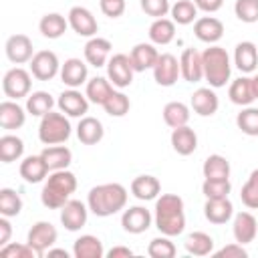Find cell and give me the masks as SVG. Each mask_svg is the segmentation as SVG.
<instances>
[{
	"label": "cell",
	"mask_w": 258,
	"mask_h": 258,
	"mask_svg": "<svg viewBox=\"0 0 258 258\" xmlns=\"http://www.w3.org/2000/svg\"><path fill=\"white\" fill-rule=\"evenodd\" d=\"M155 228L173 238L179 236L185 228V208L183 200L177 194H161L155 200V214H153Z\"/></svg>",
	"instance_id": "6da1fadb"
},
{
	"label": "cell",
	"mask_w": 258,
	"mask_h": 258,
	"mask_svg": "<svg viewBox=\"0 0 258 258\" xmlns=\"http://www.w3.org/2000/svg\"><path fill=\"white\" fill-rule=\"evenodd\" d=\"M127 187L111 181V183H101L89 189L87 194V206L97 218H109L127 206Z\"/></svg>",
	"instance_id": "7a4b0ae2"
},
{
	"label": "cell",
	"mask_w": 258,
	"mask_h": 258,
	"mask_svg": "<svg viewBox=\"0 0 258 258\" xmlns=\"http://www.w3.org/2000/svg\"><path fill=\"white\" fill-rule=\"evenodd\" d=\"M75 189H77V175L73 171H69V169L50 171L42 185L40 202L48 210H60L71 200Z\"/></svg>",
	"instance_id": "3957f363"
},
{
	"label": "cell",
	"mask_w": 258,
	"mask_h": 258,
	"mask_svg": "<svg viewBox=\"0 0 258 258\" xmlns=\"http://www.w3.org/2000/svg\"><path fill=\"white\" fill-rule=\"evenodd\" d=\"M202 60H204V79L210 83V87L212 89L226 87L232 75V62L226 48L218 44H210V48L202 52Z\"/></svg>",
	"instance_id": "277c9868"
},
{
	"label": "cell",
	"mask_w": 258,
	"mask_h": 258,
	"mask_svg": "<svg viewBox=\"0 0 258 258\" xmlns=\"http://www.w3.org/2000/svg\"><path fill=\"white\" fill-rule=\"evenodd\" d=\"M71 121L64 113H46L38 123V139L44 145H60L71 137Z\"/></svg>",
	"instance_id": "5b68a950"
},
{
	"label": "cell",
	"mask_w": 258,
	"mask_h": 258,
	"mask_svg": "<svg viewBox=\"0 0 258 258\" xmlns=\"http://www.w3.org/2000/svg\"><path fill=\"white\" fill-rule=\"evenodd\" d=\"M30 87H32V73L22 67H14V69L6 71L4 79H2V91L12 101L28 97Z\"/></svg>",
	"instance_id": "8992f818"
},
{
	"label": "cell",
	"mask_w": 258,
	"mask_h": 258,
	"mask_svg": "<svg viewBox=\"0 0 258 258\" xmlns=\"http://www.w3.org/2000/svg\"><path fill=\"white\" fill-rule=\"evenodd\" d=\"M133 64H131V58L129 54H123V52H117L109 58L107 62V79L111 81L113 87L117 89H125L133 83Z\"/></svg>",
	"instance_id": "52a82bcc"
},
{
	"label": "cell",
	"mask_w": 258,
	"mask_h": 258,
	"mask_svg": "<svg viewBox=\"0 0 258 258\" xmlns=\"http://www.w3.org/2000/svg\"><path fill=\"white\" fill-rule=\"evenodd\" d=\"M56 238H58L56 228H54L50 222L40 220V222L32 224V228L28 230L26 242H28V244H30V246L40 254V258H42V256H44V252L56 244Z\"/></svg>",
	"instance_id": "ba28073f"
},
{
	"label": "cell",
	"mask_w": 258,
	"mask_h": 258,
	"mask_svg": "<svg viewBox=\"0 0 258 258\" xmlns=\"http://www.w3.org/2000/svg\"><path fill=\"white\" fill-rule=\"evenodd\" d=\"M30 73L38 81H50L60 73V62L56 52L52 50H38L30 58Z\"/></svg>",
	"instance_id": "9c48e42d"
},
{
	"label": "cell",
	"mask_w": 258,
	"mask_h": 258,
	"mask_svg": "<svg viewBox=\"0 0 258 258\" xmlns=\"http://www.w3.org/2000/svg\"><path fill=\"white\" fill-rule=\"evenodd\" d=\"M69 18V26L79 34V36H87V38H93L97 36L99 32V24H97V18L93 16V12L85 6H73L67 14Z\"/></svg>",
	"instance_id": "30bf717a"
},
{
	"label": "cell",
	"mask_w": 258,
	"mask_h": 258,
	"mask_svg": "<svg viewBox=\"0 0 258 258\" xmlns=\"http://www.w3.org/2000/svg\"><path fill=\"white\" fill-rule=\"evenodd\" d=\"M153 71V79L159 87H171L177 83V79L181 77L179 73V60L171 54V52H161Z\"/></svg>",
	"instance_id": "8fae6325"
},
{
	"label": "cell",
	"mask_w": 258,
	"mask_h": 258,
	"mask_svg": "<svg viewBox=\"0 0 258 258\" xmlns=\"http://www.w3.org/2000/svg\"><path fill=\"white\" fill-rule=\"evenodd\" d=\"M153 222L151 212L145 206H131L121 214V226L127 234H143Z\"/></svg>",
	"instance_id": "7c38bea8"
},
{
	"label": "cell",
	"mask_w": 258,
	"mask_h": 258,
	"mask_svg": "<svg viewBox=\"0 0 258 258\" xmlns=\"http://www.w3.org/2000/svg\"><path fill=\"white\" fill-rule=\"evenodd\" d=\"M89 206L83 204L81 200H69L62 208H60V224L64 226V230L69 232H79L89 218Z\"/></svg>",
	"instance_id": "4fadbf2b"
},
{
	"label": "cell",
	"mask_w": 258,
	"mask_h": 258,
	"mask_svg": "<svg viewBox=\"0 0 258 258\" xmlns=\"http://www.w3.org/2000/svg\"><path fill=\"white\" fill-rule=\"evenodd\" d=\"M89 99L87 95H83L81 91L77 89H69V91H62L56 99V105L60 109V113H64L67 117H85L89 113Z\"/></svg>",
	"instance_id": "5bb4252c"
},
{
	"label": "cell",
	"mask_w": 258,
	"mask_h": 258,
	"mask_svg": "<svg viewBox=\"0 0 258 258\" xmlns=\"http://www.w3.org/2000/svg\"><path fill=\"white\" fill-rule=\"evenodd\" d=\"M4 50H6L8 60H10V62H14V64L30 62V58L34 56L32 40H30L26 34H12V36L6 40Z\"/></svg>",
	"instance_id": "9a60e30c"
},
{
	"label": "cell",
	"mask_w": 258,
	"mask_h": 258,
	"mask_svg": "<svg viewBox=\"0 0 258 258\" xmlns=\"http://www.w3.org/2000/svg\"><path fill=\"white\" fill-rule=\"evenodd\" d=\"M60 81L69 87V89H79L81 85H87L89 81V69H87V62L81 60V58H67L62 64H60Z\"/></svg>",
	"instance_id": "2e32d148"
},
{
	"label": "cell",
	"mask_w": 258,
	"mask_h": 258,
	"mask_svg": "<svg viewBox=\"0 0 258 258\" xmlns=\"http://www.w3.org/2000/svg\"><path fill=\"white\" fill-rule=\"evenodd\" d=\"M111 50H113L111 40H107L103 36H93L85 44V60H87V64H91L95 69L107 67V62L111 58Z\"/></svg>",
	"instance_id": "e0dca14e"
},
{
	"label": "cell",
	"mask_w": 258,
	"mask_h": 258,
	"mask_svg": "<svg viewBox=\"0 0 258 258\" xmlns=\"http://www.w3.org/2000/svg\"><path fill=\"white\" fill-rule=\"evenodd\" d=\"M179 73L181 79L187 83H200L204 79V60H202V52H198L196 48H183L181 56H179Z\"/></svg>",
	"instance_id": "ac0fdd59"
},
{
	"label": "cell",
	"mask_w": 258,
	"mask_h": 258,
	"mask_svg": "<svg viewBox=\"0 0 258 258\" xmlns=\"http://www.w3.org/2000/svg\"><path fill=\"white\" fill-rule=\"evenodd\" d=\"M189 105L194 113H198L200 117H212L220 107V99L212 87H200L191 93Z\"/></svg>",
	"instance_id": "d6986e66"
},
{
	"label": "cell",
	"mask_w": 258,
	"mask_h": 258,
	"mask_svg": "<svg viewBox=\"0 0 258 258\" xmlns=\"http://www.w3.org/2000/svg\"><path fill=\"white\" fill-rule=\"evenodd\" d=\"M232 234H234V240L238 244H250V242H254V238L258 234V220L254 218V214H250V212H238L234 216Z\"/></svg>",
	"instance_id": "ffe728a7"
},
{
	"label": "cell",
	"mask_w": 258,
	"mask_h": 258,
	"mask_svg": "<svg viewBox=\"0 0 258 258\" xmlns=\"http://www.w3.org/2000/svg\"><path fill=\"white\" fill-rule=\"evenodd\" d=\"M194 34L206 44H216L224 36V22L216 16H202L194 22Z\"/></svg>",
	"instance_id": "44dd1931"
},
{
	"label": "cell",
	"mask_w": 258,
	"mask_h": 258,
	"mask_svg": "<svg viewBox=\"0 0 258 258\" xmlns=\"http://www.w3.org/2000/svg\"><path fill=\"white\" fill-rule=\"evenodd\" d=\"M204 216L208 222L222 226L234 218V206L228 198H212L204 204Z\"/></svg>",
	"instance_id": "7402d4cb"
},
{
	"label": "cell",
	"mask_w": 258,
	"mask_h": 258,
	"mask_svg": "<svg viewBox=\"0 0 258 258\" xmlns=\"http://www.w3.org/2000/svg\"><path fill=\"white\" fill-rule=\"evenodd\" d=\"M129 58H131V64H133L135 73H143V71L155 67V62L159 58V52H157L153 42H137L131 48Z\"/></svg>",
	"instance_id": "603a6c76"
},
{
	"label": "cell",
	"mask_w": 258,
	"mask_h": 258,
	"mask_svg": "<svg viewBox=\"0 0 258 258\" xmlns=\"http://www.w3.org/2000/svg\"><path fill=\"white\" fill-rule=\"evenodd\" d=\"M20 177L26 181V183H40L48 177V165L46 161L42 159V155H28L20 161Z\"/></svg>",
	"instance_id": "cb8c5ba5"
},
{
	"label": "cell",
	"mask_w": 258,
	"mask_h": 258,
	"mask_svg": "<svg viewBox=\"0 0 258 258\" xmlns=\"http://www.w3.org/2000/svg\"><path fill=\"white\" fill-rule=\"evenodd\" d=\"M234 64L240 73H254L258 67V46L250 40H242L234 48Z\"/></svg>",
	"instance_id": "d4e9b609"
},
{
	"label": "cell",
	"mask_w": 258,
	"mask_h": 258,
	"mask_svg": "<svg viewBox=\"0 0 258 258\" xmlns=\"http://www.w3.org/2000/svg\"><path fill=\"white\" fill-rule=\"evenodd\" d=\"M26 109H22L16 101L12 99H6L0 103V127L6 129V131H12V129H20L26 121Z\"/></svg>",
	"instance_id": "484cf974"
},
{
	"label": "cell",
	"mask_w": 258,
	"mask_h": 258,
	"mask_svg": "<svg viewBox=\"0 0 258 258\" xmlns=\"http://www.w3.org/2000/svg\"><path fill=\"white\" fill-rule=\"evenodd\" d=\"M169 141H171L173 151H175L177 155H183V157H185V155H191V153L198 149V135H196V131H194L191 127H187V125L171 129Z\"/></svg>",
	"instance_id": "4316f807"
},
{
	"label": "cell",
	"mask_w": 258,
	"mask_h": 258,
	"mask_svg": "<svg viewBox=\"0 0 258 258\" xmlns=\"http://www.w3.org/2000/svg\"><path fill=\"white\" fill-rule=\"evenodd\" d=\"M105 135V129H103V123L97 119V117H81L79 125H77V137L83 145H97Z\"/></svg>",
	"instance_id": "83f0119b"
},
{
	"label": "cell",
	"mask_w": 258,
	"mask_h": 258,
	"mask_svg": "<svg viewBox=\"0 0 258 258\" xmlns=\"http://www.w3.org/2000/svg\"><path fill=\"white\" fill-rule=\"evenodd\" d=\"M159 191H161V183H159V179H157L155 175L145 173V175H137V177L131 181V194H133L137 200H141V202L157 200Z\"/></svg>",
	"instance_id": "f1b7e54d"
},
{
	"label": "cell",
	"mask_w": 258,
	"mask_h": 258,
	"mask_svg": "<svg viewBox=\"0 0 258 258\" xmlns=\"http://www.w3.org/2000/svg\"><path fill=\"white\" fill-rule=\"evenodd\" d=\"M73 254H75V258H103L105 248H103V242L97 236L85 234V236H79L75 240Z\"/></svg>",
	"instance_id": "f546056e"
},
{
	"label": "cell",
	"mask_w": 258,
	"mask_h": 258,
	"mask_svg": "<svg viewBox=\"0 0 258 258\" xmlns=\"http://www.w3.org/2000/svg\"><path fill=\"white\" fill-rule=\"evenodd\" d=\"M67 28H69V18H64V16L58 14V12H48V14H44V16L40 18V22H38L40 34H42L44 38H50V40L60 38V36L67 32Z\"/></svg>",
	"instance_id": "4dcf8cb0"
},
{
	"label": "cell",
	"mask_w": 258,
	"mask_h": 258,
	"mask_svg": "<svg viewBox=\"0 0 258 258\" xmlns=\"http://www.w3.org/2000/svg\"><path fill=\"white\" fill-rule=\"evenodd\" d=\"M228 97L234 105H240V107H248L256 97H254V89H252V79L250 77H240V79H234L230 83V89H228Z\"/></svg>",
	"instance_id": "1f68e13d"
},
{
	"label": "cell",
	"mask_w": 258,
	"mask_h": 258,
	"mask_svg": "<svg viewBox=\"0 0 258 258\" xmlns=\"http://www.w3.org/2000/svg\"><path fill=\"white\" fill-rule=\"evenodd\" d=\"M149 40L157 46H165L175 38V22L169 18H155L149 26Z\"/></svg>",
	"instance_id": "d6a6232c"
},
{
	"label": "cell",
	"mask_w": 258,
	"mask_h": 258,
	"mask_svg": "<svg viewBox=\"0 0 258 258\" xmlns=\"http://www.w3.org/2000/svg\"><path fill=\"white\" fill-rule=\"evenodd\" d=\"M113 91H115V89H113L111 81L105 79V77H93V79H89L87 85H85V95H87V99H89L91 103H95V105H101V107H103V103L111 97Z\"/></svg>",
	"instance_id": "836d02e7"
},
{
	"label": "cell",
	"mask_w": 258,
	"mask_h": 258,
	"mask_svg": "<svg viewBox=\"0 0 258 258\" xmlns=\"http://www.w3.org/2000/svg\"><path fill=\"white\" fill-rule=\"evenodd\" d=\"M42 159L46 161L48 169L50 171H56V169H67L73 161V151L64 145H48L46 149H42Z\"/></svg>",
	"instance_id": "e575fe53"
},
{
	"label": "cell",
	"mask_w": 258,
	"mask_h": 258,
	"mask_svg": "<svg viewBox=\"0 0 258 258\" xmlns=\"http://www.w3.org/2000/svg\"><path fill=\"white\" fill-rule=\"evenodd\" d=\"M202 173L206 179H230V161L220 153L208 155L202 165Z\"/></svg>",
	"instance_id": "d590c367"
},
{
	"label": "cell",
	"mask_w": 258,
	"mask_h": 258,
	"mask_svg": "<svg viewBox=\"0 0 258 258\" xmlns=\"http://www.w3.org/2000/svg\"><path fill=\"white\" fill-rule=\"evenodd\" d=\"M22 155H24V141L18 135L6 133L0 137V161L2 163L18 161Z\"/></svg>",
	"instance_id": "8d00e7d4"
},
{
	"label": "cell",
	"mask_w": 258,
	"mask_h": 258,
	"mask_svg": "<svg viewBox=\"0 0 258 258\" xmlns=\"http://www.w3.org/2000/svg\"><path fill=\"white\" fill-rule=\"evenodd\" d=\"M183 248L191 256H208L214 252V238L206 232H191L185 238Z\"/></svg>",
	"instance_id": "74e56055"
},
{
	"label": "cell",
	"mask_w": 258,
	"mask_h": 258,
	"mask_svg": "<svg viewBox=\"0 0 258 258\" xmlns=\"http://www.w3.org/2000/svg\"><path fill=\"white\" fill-rule=\"evenodd\" d=\"M163 121L171 129L187 125V121H189V107L185 103H181V101H169L163 107Z\"/></svg>",
	"instance_id": "f35d334b"
},
{
	"label": "cell",
	"mask_w": 258,
	"mask_h": 258,
	"mask_svg": "<svg viewBox=\"0 0 258 258\" xmlns=\"http://www.w3.org/2000/svg\"><path fill=\"white\" fill-rule=\"evenodd\" d=\"M52 107H54V99L46 91H34L26 97V111L32 117H42V115L50 113Z\"/></svg>",
	"instance_id": "ab89813d"
},
{
	"label": "cell",
	"mask_w": 258,
	"mask_h": 258,
	"mask_svg": "<svg viewBox=\"0 0 258 258\" xmlns=\"http://www.w3.org/2000/svg\"><path fill=\"white\" fill-rule=\"evenodd\" d=\"M171 20L175 24H181V26H187L191 22L198 20V6L191 2V0H175L171 4Z\"/></svg>",
	"instance_id": "60d3db41"
},
{
	"label": "cell",
	"mask_w": 258,
	"mask_h": 258,
	"mask_svg": "<svg viewBox=\"0 0 258 258\" xmlns=\"http://www.w3.org/2000/svg\"><path fill=\"white\" fill-rule=\"evenodd\" d=\"M22 212V198L12 187L0 189V214L6 218H16Z\"/></svg>",
	"instance_id": "b9f144b4"
},
{
	"label": "cell",
	"mask_w": 258,
	"mask_h": 258,
	"mask_svg": "<svg viewBox=\"0 0 258 258\" xmlns=\"http://www.w3.org/2000/svg\"><path fill=\"white\" fill-rule=\"evenodd\" d=\"M236 125L244 135L258 137V107H244L236 115Z\"/></svg>",
	"instance_id": "7bdbcfd3"
},
{
	"label": "cell",
	"mask_w": 258,
	"mask_h": 258,
	"mask_svg": "<svg viewBox=\"0 0 258 258\" xmlns=\"http://www.w3.org/2000/svg\"><path fill=\"white\" fill-rule=\"evenodd\" d=\"M103 109H105V113L111 115V117H123V115L129 113V109H131V101H129V97H127L125 93H121V91H113L111 97L103 103Z\"/></svg>",
	"instance_id": "ee69618b"
},
{
	"label": "cell",
	"mask_w": 258,
	"mask_h": 258,
	"mask_svg": "<svg viewBox=\"0 0 258 258\" xmlns=\"http://www.w3.org/2000/svg\"><path fill=\"white\" fill-rule=\"evenodd\" d=\"M175 252H177V250H175V244H173L171 238L165 236V234L153 238V240L149 242V246H147V254H149L151 258H173Z\"/></svg>",
	"instance_id": "f6af8a7d"
},
{
	"label": "cell",
	"mask_w": 258,
	"mask_h": 258,
	"mask_svg": "<svg viewBox=\"0 0 258 258\" xmlns=\"http://www.w3.org/2000/svg\"><path fill=\"white\" fill-rule=\"evenodd\" d=\"M234 14L240 22H246V24L258 22V0H236Z\"/></svg>",
	"instance_id": "bcb514c9"
},
{
	"label": "cell",
	"mask_w": 258,
	"mask_h": 258,
	"mask_svg": "<svg viewBox=\"0 0 258 258\" xmlns=\"http://www.w3.org/2000/svg\"><path fill=\"white\" fill-rule=\"evenodd\" d=\"M230 191H232L230 179H204V183H202V194L206 196V200L228 198Z\"/></svg>",
	"instance_id": "7dc6e473"
},
{
	"label": "cell",
	"mask_w": 258,
	"mask_h": 258,
	"mask_svg": "<svg viewBox=\"0 0 258 258\" xmlns=\"http://www.w3.org/2000/svg\"><path fill=\"white\" fill-rule=\"evenodd\" d=\"M0 256L2 258H40V254L28 244H16V242H8L6 246L0 248Z\"/></svg>",
	"instance_id": "c3c4849f"
},
{
	"label": "cell",
	"mask_w": 258,
	"mask_h": 258,
	"mask_svg": "<svg viewBox=\"0 0 258 258\" xmlns=\"http://www.w3.org/2000/svg\"><path fill=\"white\" fill-rule=\"evenodd\" d=\"M139 4H141V10L147 16H151L153 20L167 16V12L171 10L169 0H139Z\"/></svg>",
	"instance_id": "681fc988"
},
{
	"label": "cell",
	"mask_w": 258,
	"mask_h": 258,
	"mask_svg": "<svg viewBox=\"0 0 258 258\" xmlns=\"http://www.w3.org/2000/svg\"><path fill=\"white\" fill-rule=\"evenodd\" d=\"M240 200H242V204H244L246 208L258 210V185L248 179V181L242 185V189H240Z\"/></svg>",
	"instance_id": "f907efd6"
},
{
	"label": "cell",
	"mask_w": 258,
	"mask_h": 258,
	"mask_svg": "<svg viewBox=\"0 0 258 258\" xmlns=\"http://www.w3.org/2000/svg\"><path fill=\"white\" fill-rule=\"evenodd\" d=\"M212 254L216 258H246L248 256L244 244H238V242H232V244H228V246H224V248H220Z\"/></svg>",
	"instance_id": "816d5d0a"
},
{
	"label": "cell",
	"mask_w": 258,
	"mask_h": 258,
	"mask_svg": "<svg viewBox=\"0 0 258 258\" xmlns=\"http://www.w3.org/2000/svg\"><path fill=\"white\" fill-rule=\"evenodd\" d=\"M101 12L109 18H119L125 12V0H101Z\"/></svg>",
	"instance_id": "f5cc1de1"
},
{
	"label": "cell",
	"mask_w": 258,
	"mask_h": 258,
	"mask_svg": "<svg viewBox=\"0 0 258 258\" xmlns=\"http://www.w3.org/2000/svg\"><path fill=\"white\" fill-rule=\"evenodd\" d=\"M194 4L198 6V10L206 14H214L224 6V0H194Z\"/></svg>",
	"instance_id": "db71d44e"
},
{
	"label": "cell",
	"mask_w": 258,
	"mask_h": 258,
	"mask_svg": "<svg viewBox=\"0 0 258 258\" xmlns=\"http://www.w3.org/2000/svg\"><path fill=\"white\" fill-rule=\"evenodd\" d=\"M10 236H12V226H10V218L2 216L0 218V248L6 246L10 242Z\"/></svg>",
	"instance_id": "11a10c76"
},
{
	"label": "cell",
	"mask_w": 258,
	"mask_h": 258,
	"mask_svg": "<svg viewBox=\"0 0 258 258\" xmlns=\"http://www.w3.org/2000/svg\"><path fill=\"white\" fill-rule=\"evenodd\" d=\"M131 256H133V250L129 246H113L107 252V258H131Z\"/></svg>",
	"instance_id": "9f6ffc18"
},
{
	"label": "cell",
	"mask_w": 258,
	"mask_h": 258,
	"mask_svg": "<svg viewBox=\"0 0 258 258\" xmlns=\"http://www.w3.org/2000/svg\"><path fill=\"white\" fill-rule=\"evenodd\" d=\"M46 254H48L50 258H54V256H64V258H69V252L62 250V248H48Z\"/></svg>",
	"instance_id": "6f0895ef"
},
{
	"label": "cell",
	"mask_w": 258,
	"mask_h": 258,
	"mask_svg": "<svg viewBox=\"0 0 258 258\" xmlns=\"http://www.w3.org/2000/svg\"><path fill=\"white\" fill-rule=\"evenodd\" d=\"M252 89H254V97L258 99V73L252 77Z\"/></svg>",
	"instance_id": "680465c9"
}]
</instances>
